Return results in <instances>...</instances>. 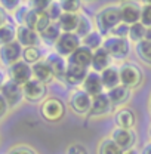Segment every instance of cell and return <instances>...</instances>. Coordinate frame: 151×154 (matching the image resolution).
<instances>
[{
  "label": "cell",
  "mask_w": 151,
  "mask_h": 154,
  "mask_svg": "<svg viewBox=\"0 0 151 154\" xmlns=\"http://www.w3.org/2000/svg\"><path fill=\"white\" fill-rule=\"evenodd\" d=\"M59 5H61L62 12L65 14H79V11L82 9V3L77 0H64V2H59Z\"/></svg>",
  "instance_id": "33"
},
{
  "label": "cell",
  "mask_w": 151,
  "mask_h": 154,
  "mask_svg": "<svg viewBox=\"0 0 151 154\" xmlns=\"http://www.w3.org/2000/svg\"><path fill=\"white\" fill-rule=\"evenodd\" d=\"M123 154H141V153H139L136 148H132V150H128V151H125Z\"/></svg>",
  "instance_id": "48"
},
{
  "label": "cell",
  "mask_w": 151,
  "mask_h": 154,
  "mask_svg": "<svg viewBox=\"0 0 151 154\" xmlns=\"http://www.w3.org/2000/svg\"><path fill=\"white\" fill-rule=\"evenodd\" d=\"M120 74V83L129 89H135L141 85L142 82V71L132 62H125L119 68Z\"/></svg>",
  "instance_id": "5"
},
{
  "label": "cell",
  "mask_w": 151,
  "mask_h": 154,
  "mask_svg": "<svg viewBox=\"0 0 151 154\" xmlns=\"http://www.w3.org/2000/svg\"><path fill=\"white\" fill-rule=\"evenodd\" d=\"M129 28H131V25H128V24H123V22H122V24H119V25L114 28L110 34H111V37L128 38L129 37Z\"/></svg>",
  "instance_id": "34"
},
{
  "label": "cell",
  "mask_w": 151,
  "mask_h": 154,
  "mask_svg": "<svg viewBox=\"0 0 151 154\" xmlns=\"http://www.w3.org/2000/svg\"><path fill=\"white\" fill-rule=\"evenodd\" d=\"M92 58H94V51H91L89 48L86 46H80L71 57H68L67 62L68 64H74L79 67H85V68H89L92 65Z\"/></svg>",
  "instance_id": "18"
},
{
  "label": "cell",
  "mask_w": 151,
  "mask_h": 154,
  "mask_svg": "<svg viewBox=\"0 0 151 154\" xmlns=\"http://www.w3.org/2000/svg\"><path fill=\"white\" fill-rule=\"evenodd\" d=\"M8 111H9V105H8L5 96L2 95V92H0V120L8 114Z\"/></svg>",
  "instance_id": "43"
},
{
  "label": "cell",
  "mask_w": 151,
  "mask_h": 154,
  "mask_svg": "<svg viewBox=\"0 0 151 154\" xmlns=\"http://www.w3.org/2000/svg\"><path fill=\"white\" fill-rule=\"evenodd\" d=\"M114 122H116V126L120 128V129L133 131V126L136 123V116L133 113V110L122 107V108L117 110V113L114 116Z\"/></svg>",
  "instance_id": "16"
},
{
  "label": "cell",
  "mask_w": 151,
  "mask_h": 154,
  "mask_svg": "<svg viewBox=\"0 0 151 154\" xmlns=\"http://www.w3.org/2000/svg\"><path fill=\"white\" fill-rule=\"evenodd\" d=\"M51 2L48 0H34V2H30V8L33 11H36L39 14H43V12H48V9L51 8Z\"/></svg>",
  "instance_id": "36"
},
{
  "label": "cell",
  "mask_w": 151,
  "mask_h": 154,
  "mask_svg": "<svg viewBox=\"0 0 151 154\" xmlns=\"http://www.w3.org/2000/svg\"><path fill=\"white\" fill-rule=\"evenodd\" d=\"M19 3L18 0H2L0 2V8L3 9V11H17L19 8Z\"/></svg>",
  "instance_id": "42"
},
{
  "label": "cell",
  "mask_w": 151,
  "mask_h": 154,
  "mask_svg": "<svg viewBox=\"0 0 151 154\" xmlns=\"http://www.w3.org/2000/svg\"><path fill=\"white\" fill-rule=\"evenodd\" d=\"M42 49L39 46H33V48H24L22 51V61L27 62L28 65H34L42 61Z\"/></svg>",
  "instance_id": "29"
},
{
  "label": "cell",
  "mask_w": 151,
  "mask_h": 154,
  "mask_svg": "<svg viewBox=\"0 0 151 154\" xmlns=\"http://www.w3.org/2000/svg\"><path fill=\"white\" fill-rule=\"evenodd\" d=\"M141 12L142 8L136 2H123L120 5V14H122V22L133 25L141 22Z\"/></svg>",
  "instance_id": "11"
},
{
  "label": "cell",
  "mask_w": 151,
  "mask_h": 154,
  "mask_svg": "<svg viewBox=\"0 0 151 154\" xmlns=\"http://www.w3.org/2000/svg\"><path fill=\"white\" fill-rule=\"evenodd\" d=\"M111 139L123 151H128V150H132L133 148L135 141H136V135H135L133 131H129V129L116 128L113 132H111Z\"/></svg>",
  "instance_id": "12"
},
{
  "label": "cell",
  "mask_w": 151,
  "mask_h": 154,
  "mask_svg": "<svg viewBox=\"0 0 151 154\" xmlns=\"http://www.w3.org/2000/svg\"><path fill=\"white\" fill-rule=\"evenodd\" d=\"M92 96L83 89H76L74 92L70 95V107L76 114L85 116L89 114L91 107H92Z\"/></svg>",
  "instance_id": "6"
},
{
  "label": "cell",
  "mask_w": 151,
  "mask_h": 154,
  "mask_svg": "<svg viewBox=\"0 0 151 154\" xmlns=\"http://www.w3.org/2000/svg\"><path fill=\"white\" fill-rule=\"evenodd\" d=\"M48 14H49V17L52 19V22H58V19L61 18V15H62L64 12H62L59 3H52L51 8L48 9Z\"/></svg>",
  "instance_id": "39"
},
{
  "label": "cell",
  "mask_w": 151,
  "mask_h": 154,
  "mask_svg": "<svg viewBox=\"0 0 151 154\" xmlns=\"http://www.w3.org/2000/svg\"><path fill=\"white\" fill-rule=\"evenodd\" d=\"M82 45L86 46V48H89L91 51H94L95 52L96 49H99V48L104 46V36H102L99 31L94 30L91 34H88L86 37L82 40Z\"/></svg>",
  "instance_id": "27"
},
{
  "label": "cell",
  "mask_w": 151,
  "mask_h": 154,
  "mask_svg": "<svg viewBox=\"0 0 151 154\" xmlns=\"http://www.w3.org/2000/svg\"><path fill=\"white\" fill-rule=\"evenodd\" d=\"M17 42L22 48H33V46H39L40 40V34L37 31L25 27V25H18L17 28Z\"/></svg>",
  "instance_id": "14"
},
{
  "label": "cell",
  "mask_w": 151,
  "mask_h": 154,
  "mask_svg": "<svg viewBox=\"0 0 151 154\" xmlns=\"http://www.w3.org/2000/svg\"><path fill=\"white\" fill-rule=\"evenodd\" d=\"M80 46H82V38L76 33H62L54 48H55V52L58 55L65 58L71 57Z\"/></svg>",
  "instance_id": "4"
},
{
  "label": "cell",
  "mask_w": 151,
  "mask_h": 154,
  "mask_svg": "<svg viewBox=\"0 0 151 154\" xmlns=\"http://www.w3.org/2000/svg\"><path fill=\"white\" fill-rule=\"evenodd\" d=\"M119 24H122L120 6H107L96 15V27L102 36L110 34Z\"/></svg>",
  "instance_id": "1"
},
{
  "label": "cell",
  "mask_w": 151,
  "mask_h": 154,
  "mask_svg": "<svg viewBox=\"0 0 151 154\" xmlns=\"http://www.w3.org/2000/svg\"><path fill=\"white\" fill-rule=\"evenodd\" d=\"M6 18H8V17H6L5 11H3V9L0 8V27H3V25H5L6 22H8V21H6Z\"/></svg>",
  "instance_id": "44"
},
{
  "label": "cell",
  "mask_w": 151,
  "mask_h": 154,
  "mask_svg": "<svg viewBox=\"0 0 151 154\" xmlns=\"http://www.w3.org/2000/svg\"><path fill=\"white\" fill-rule=\"evenodd\" d=\"M65 154H89L88 151V148L83 145V144H71V145H68L67 147V151Z\"/></svg>",
  "instance_id": "40"
},
{
  "label": "cell",
  "mask_w": 151,
  "mask_h": 154,
  "mask_svg": "<svg viewBox=\"0 0 151 154\" xmlns=\"http://www.w3.org/2000/svg\"><path fill=\"white\" fill-rule=\"evenodd\" d=\"M141 154H151V142L144 145V148L141 150Z\"/></svg>",
  "instance_id": "45"
},
{
  "label": "cell",
  "mask_w": 151,
  "mask_h": 154,
  "mask_svg": "<svg viewBox=\"0 0 151 154\" xmlns=\"http://www.w3.org/2000/svg\"><path fill=\"white\" fill-rule=\"evenodd\" d=\"M62 34V31H61V28H59V25H58L57 22H54L51 27H48L43 33H40V40L45 43V45H48V46H55V43L58 42V38L59 36Z\"/></svg>",
  "instance_id": "25"
},
{
  "label": "cell",
  "mask_w": 151,
  "mask_h": 154,
  "mask_svg": "<svg viewBox=\"0 0 151 154\" xmlns=\"http://www.w3.org/2000/svg\"><path fill=\"white\" fill-rule=\"evenodd\" d=\"M101 80H102V85H104V89L111 91L114 88L120 86V74H119V68L116 67H108L107 70H104L101 73Z\"/></svg>",
  "instance_id": "23"
},
{
  "label": "cell",
  "mask_w": 151,
  "mask_h": 154,
  "mask_svg": "<svg viewBox=\"0 0 151 154\" xmlns=\"http://www.w3.org/2000/svg\"><path fill=\"white\" fill-rule=\"evenodd\" d=\"M28 11H30V6H19L18 9L15 11L14 18H15V21H17V24H18V25H24Z\"/></svg>",
  "instance_id": "38"
},
{
  "label": "cell",
  "mask_w": 151,
  "mask_h": 154,
  "mask_svg": "<svg viewBox=\"0 0 151 154\" xmlns=\"http://www.w3.org/2000/svg\"><path fill=\"white\" fill-rule=\"evenodd\" d=\"M22 51L24 48L18 42H12L9 45H5L0 48V62L6 67H12L14 64L22 59Z\"/></svg>",
  "instance_id": "8"
},
{
  "label": "cell",
  "mask_w": 151,
  "mask_h": 154,
  "mask_svg": "<svg viewBox=\"0 0 151 154\" xmlns=\"http://www.w3.org/2000/svg\"><path fill=\"white\" fill-rule=\"evenodd\" d=\"M31 68H33V79L34 80H37L43 85H48L54 80V73H52V70L49 68V65L46 64L45 59H42L40 62L31 65Z\"/></svg>",
  "instance_id": "22"
},
{
  "label": "cell",
  "mask_w": 151,
  "mask_h": 154,
  "mask_svg": "<svg viewBox=\"0 0 151 154\" xmlns=\"http://www.w3.org/2000/svg\"><path fill=\"white\" fill-rule=\"evenodd\" d=\"M110 62H111V57L108 55V52H107L104 48H99V49H96L94 52V58H92V65H91V68H92V71L101 74L104 70H107L108 67H111Z\"/></svg>",
  "instance_id": "21"
},
{
  "label": "cell",
  "mask_w": 151,
  "mask_h": 154,
  "mask_svg": "<svg viewBox=\"0 0 151 154\" xmlns=\"http://www.w3.org/2000/svg\"><path fill=\"white\" fill-rule=\"evenodd\" d=\"M17 28L18 27H15L12 22H6L3 27H0V48L17 42Z\"/></svg>",
  "instance_id": "26"
},
{
  "label": "cell",
  "mask_w": 151,
  "mask_h": 154,
  "mask_svg": "<svg viewBox=\"0 0 151 154\" xmlns=\"http://www.w3.org/2000/svg\"><path fill=\"white\" fill-rule=\"evenodd\" d=\"M6 83V77H5V73L0 70V89H2V86Z\"/></svg>",
  "instance_id": "46"
},
{
  "label": "cell",
  "mask_w": 151,
  "mask_h": 154,
  "mask_svg": "<svg viewBox=\"0 0 151 154\" xmlns=\"http://www.w3.org/2000/svg\"><path fill=\"white\" fill-rule=\"evenodd\" d=\"M83 91L88 92L92 98L104 94V85H102V80H101V74L95 73V71H89V74L83 83Z\"/></svg>",
  "instance_id": "19"
},
{
  "label": "cell",
  "mask_w": 151,
  "mask_h": 154,
  "mask_svg": "<svg viewBox=\"0 0 151 154\" xmlns=\"http://www.w3.org/2000/svg\"><path fill=\"white\" fill-rule=\"evenodd\" d=\"M145 31H147V27H144L141 22L138 24H133L129 28V40L135 42V43H139L142 40H145Z\"/></svg>",
  "instance_id": "32"
},
{
  "label": "cell",
  "mask_w": 151,
  "mask_h": 154,
  "mask_svg": "<svg viewBox=\"0 0 151 154\" xmlns=\"http://www.w3.org/2000/svg\"><path fill=\"white\" fill-rule=\"evenodd\" d=\"M135 51H136V55L141 58L144 62L151 65V42L142 40V42L136 43L135 45Z\"/></svg>",
  "instance_id": "31"
},
{
  "label": "cell",
  "mask_w": 151,
  "mask_h": 154,
  "mask_svg": "<svg viewBox=\"0 0 151 154\" xmlns=\"http://www.w3.org/2000/svg\"><path fill=\"white\" fill-rule=\"evenodd\" d=\"M108 55L117 59V61H123L126 59L129 52H131V43L129 38H119V37H107L104 40V46H102Z\"/></svg>",
  "instance_id": "3"
},
{
  "label": "cell",
  "mask_w": 151,
  "mask_h": 154,
  "mask_svg": "<svg viewBox=\"0 0 151 154\" xmlns=\"http://www.w3.org/2000/svg\"><path fill=\"white\" fill-rule=\"evenodd\" d=\"M45 61L49 65V68L52 70L54 77H57V79H64L65 77L67 68H68V62L65 61V58H62L61 55H58L57 52H54V54L46 55Z\"/></svg>",
  "instance_id": "15"
},
{
  "label": "cell",
  "mask_w": 151,
  "mask_h": 154,
  "mask_svg": "<svg viewBox=\"0 0 151 154\" xmlns=\"http://www.w3.org/2000/svg\"><path fill=\"white\" fill-rule=\"evenodd\" d=\"M8 154H36V151L28 145H15L8 151Z\"/></svg>",
  "instance_id": "41"
},
{
  "label": "cell",
  "mask_w": 151,
  "mask_h": 154,
  "mask_svg": "<svg viewBox=\"0 0 151 154\" xmlns=\"http://www.w3.org/2000/svg\"><path fill=\"white\" fill-rule=\"evenodd\" d=\"M150 136H151V129H150Z\"/></svg>",
  "instance_id": "50"
},
{
  "label": "cell",
  "mask_w": 151,
  "mask_h": 154,
  "mask_svg": "<svg viewBox=\"0 0 151 154\" xmlns=\"http://www.w3.org/2000/svg\"><path fill=\"white\" fill-rule=\"evenodd\" d=\"M9 80L15 82L19 86L27 85L30 80H33V68H31V65H28L22 59L19 62H17V64H14L12 67H9Z\"/></svg>",
  "instance_id": "7"
},
{
  "label": "cell",
  "mask_w": 151,
  "mask_h": 154,
  "mask_svg": "<svg viewBox=\"0 0 151 154\" xmlns=\"http://www.w3.org/2000/svg\"><path fill=\"white\" fill-rule=\"evenodd\" d=\"M107 96L110 98L113 107H122V105H125V104L131 99L132 89H129V88L120 85V86L114 88L111 91H108V92H107Z\"/></svg>",
  "instance_id": "20"
},
{
  "label": "cell",
  "mask_w": 151,
  "mask_h": 154,
  "mask_svg": "<svg viewBox=\"0 0 151 154\" xmlns=\"http://www.w3.org/2000/svg\"><path fill=\"white\" fill-rule=\"evenodd\" d=\"M2 95L5 96L9 108H15L17 105L21 104V101L24 99V94H22V86L17 85L12 80H6V83L2 86L0 89Z\"/></svg>",
  "instance_id": "10"
},
{
  "label": "cell",
  "mask_w": 151,
  "mask_h": 154,
  "mask_svg": "<svg viewBox=\"0 0 151 154\" xmlns=\"http://www.w3.org/2000/svg\"><path fill=\"white\" fill-rule=\"evenodd\" d=\"M113 108V104H111L110 98L107 96V94H101L92 99V107H91V111L88 116L91 119L92 117H102V116L110 114Z\"/></svg>",
  "instance_id": "13"
},
{
  "label": "cell",
  "mask_w": 151,
  "mask_h": 154,
  "mask_svg": "<svg viewBox=\"0 0 151 154\" xmlns=\"http://www.w3.org/2000/svg\"><path fill=\"white\" fill-rule=\"evenodd\" d=\"M141 24L144 27H151V2H145V6H142L141 12Z\"/></svg>",
  "instance_id": "35"
},
{
  "label": "cell",
  "mask_w": 151,
  "mask_h": 154,
  "mask_svg": "<svg viewBox=\"0 0 151 154\" xmlns=\"http://www.w3.org/2000/svg\"><path fill=\"white\" fill-rule=\"evenodd\" d=\"M62 33H76L79 25V14H62L57 22Z\"/></svg>",
  "instance_id": "24"
},
{
  "label": "cell",
  "mask_w": 151,
  "mask_h": 154,
  "mask_svg": "<svg viewBox=\"0 0 151 154\" xmlns=\"http://www.w3.org/2000/svg\"><path fill=\"white\" fill-rule=\"evenodd\" d=\"M40 114L49 123H57L65 116V105L58 98H46L40 105Z\"/></svg>",
  "instance_id": "2"
},
{
  "label": "cell",
  "mask_w": 151,
  "mask_h": 154,
  "mask_svg": "<svg viewBox=\"0 0 151 154\" xmlns=\"http://www.w3.org/2000/svg\"><path fill=\"white\" fill-rule=\"evenodd\" d=\"M92 31L94 30H92V21H91V18L86 14H79V25H77L76 34L83 40L88 34H91Z\"/></svg>",
  "instance_id": "28"
},
{
  "label": "cell",
  "mask_w": 151,
  "mask_h": 154,
  "mask_svg": "<svg viewBox=\"0 0 151 154\" xmlns=\"http://www.w3.org/2000/svg\"><path fill=\"white\" fill-rule=\"evenodd\" d=\"M125 151L114 142L111 138L102 139L98 145V154H123Z\"/></svg>",
  "instance_id": "30"
},
{
  "label": "cell",
  "mask_w": 151,
  "mask_h": 154,
  "mask_svg": "<svg viewBox=\"0 0 151 154\" xmlns=\"http://www.w3.org/2000/svg\"><path fill=\"white\" fill-rule=\"evenodd\" d=\"M89 74V70L85 68V67H79L74 64H68V68H67V73L64 80L71 85V86H79V85H83L86 77Z\"/></svg>",
  "instance_id": "17"
},
{
  "label": "cell",
  "mask_w": 151,
  "mask_h": 154,
  "mask_svg": "<svg viewBox=\"0 0 151 154\" xmlns=\"http://www.w3.org/2000/svg\"><path fill=\"white\" fill-rule=\"evenodd\" d=\"M145 40H147V42H151V27H148L147 31H145Z\"/></svg>",
  "instance_id": "47"
},
{
  "label": "cell",
  "mask_w": 151,
  "mask_h": 154,
  "mask_svg": "<svg viewBox=\"0 0 151 154\" xmlns=\"http://www.w3.org/2000/svg\"><path fill=\"white\" fill-rule=\"evenodd\" d=\"M37 21H39V12L33 11V9L30 8V11H28V14H27V18H25V22H24V25L36 31V25H37Z\"/></svg>",
  "instance_id": "37"
},
{
  "label": "cell",
  "mask_w": 151,
  "mask_h": 154,
  "mask_svg": "<svg viewBox=\"0 0 151 154\" xmlns=\"http://www.w3.org/2000/svg\"><path fill=\"white\" fill-rule=\"evenodd\" d=\"M150 113H151V101H150Z\"/></svg>",
  "instance_id": "49"
},
{
  "label": "cell",
  "mask_w": 151,
  "mask_h": 154,
  "mask_svg": "<svg viewBox=\"0 0 151 154\" xmlns=\"http://www.w3.org/2000/svg\"><path fill=\"white\" fill-rule=\"evenodd\" d=\"M22 94H24V99H27L30 102H40V101L46 99L48 88H46V85L33 79L27 85L22 86Z\"/></svg>",
  "instance_id": "9"
}]
</instances>
